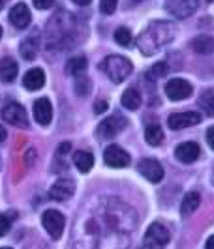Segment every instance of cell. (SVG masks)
Instances as JSON below:
<instances>
[{
    "instance_id": "obj_1",
    "label": "cell",
    "mask_w": 214,
    "mask_h": 249,
    "mask_svg": "<svg viewBox=\"0 0 214 249\" xmlns=\"http://www.w3.org/2000/svg\"><path fill=\"white\" fill-rule=\"evenodd\" d=\"M176 36V26L171 21H154L137 37V47L145 56H151L165 45H169Z\"/></svg>"
},
{
    "instance_id": "obj_2",
    "label": "cell",
    "mask_w": 214,
    "mask_h": 249,
    "mask_svg": "<svg viewBox=\"0 0 214 249\" xmlns=\"http://www.w3.org/2000/svg\"><path fill=\"white\" fill-rule=\"evenodd\" d=\"M101 70L105 71V75L113 81V83H122V81H126L130 73H132V62L124 58V56H118V54H111V56H107L103 62H101Z\"/></svg>"
},
{
    "instance_id": "obj_3",
    "label": "cell",
    "mask_w": 214,
    "mask_h": 249,
    "mask_svg": "<svg viewBox=\"0 0 214 249\" xmlns=\"http://www.w3.org/2000/svg\"><path fill=\"white\" fill-rule=\"evenodd\" d=\"M72 25H74V17L70 13H64V21H60V13L55 15L49 21V30H47V34H49V37H47L49 39V47L51 45H57V43L68 41L72 37V34H70Z\"/></svg>"
},
{
    "instance_id": "obj_4",
    "label": "cell",
    "mask_w": 214,
    "mask_h": 249,
    "mask_svg": "<svg viewBox=\"0 0 214 249\" xmlns=\"http://www.w3.org/2000/svg\"><path fill=\"white\" fill-rule=\"evenodd\" d=\"M169 238L171 234H169L167 227L156 221L147 229V234L143 238V246L147 249H164L169 244Z\"/></svg>"
},
{
    "instance_id": "obj_5",
    "label": "cell",
    "mask_w": 214,
    "mask_h": 249,
    "mask_svg": "<svg viewBox=\"0 0 214 249\" xmlns=\"http://www.w3.org/2000/svg\"><path fill=\"white\" fill-rule=\"evenodd\" d=\"M126 125H128V120L122 114H113V116H107L105 120H101L98 129H96V135L101 141H109V139L117 137Z\"/></svg>"
},
{
    "instance_id": "obj_6",
    "label": "cell",
    "mask_w": 214,
    "mask_h": 249,
    "mask_svg": "<svg viewBox=\"0 0 214 249\" xmlns=\"http://www.w3.org/2000/svg\"><path fill=\"white\" fill-rule=\"evenodd\" d=\"M2 118L10 125L15 127H28V118L23 105H19L17 101H10L2 107Z\"/></svg>"
},
{
    "instance_id": "obj_7",
    "label": "cell",
    "mask_w": 214,
    "mask_h": 249,
    "mask_svg": "<svg viewBox=\"0 0 214 249\" xmlns=\"http://www.w3.org/2000/svg\"><path fill=\"white\" fill-rule=\"evenodd\" d=\"M41 223H43V229L51 234V238L58 240L62 236L66 219H64V215L58 210H45L43 215H41Z\"/></svg>"
},
{
    "instance_id": "obj_8",
    "label": "cell",
    "mask_w": 214,
    "mask_h": 249,
    "mask_svg": "<svg viewBox=\"0 0 214 249\" xmlns=\"http://www.w3.org/2000/svg\"><path fill=\"white\" fill-rule=\"evenodd\" d=\"M199 0H165V10L176 19H186L197 10Z\"/></svg>"
},
{
    "instance_id": "obj_9",
    "label": "cell",
    "mask_w": 214,
    "mask_h": 249,
    "mask_svg": "<svg viewBox=\"0 0 214 249\" xmlns=\"http://www.w3.org/2000/svg\"><path fill=\"white\" fill-rule=\"evenodd\" d=\"M137 171L139 175H143L152 184H158L164 180V167L158 160H152V158L141 160L137 165Z\"/></svg>"
},
{
    "instance_id": "obj_10",
    "label": "cell",
    "mask_w": 214,
    "mask_h": 249,
    "mask_svg": "<svg viewBox=\"0 0 214 249\" xmlns=\"http://www.w3.org/2000/svg\"><path fill=\"white\" fill-rule=\"evenodd\" d=\"M201 122V114H197V112H192V111H186V112H173V114H169V118H167V125L171 127V129H184V127H190V125H197Z\"/></svg>"
},
{
    "instance_id": "obj_11",
    "label": "cell",
    "mask_w": 214,
    "mask_h": 249,
    "mask_svg": "<svg viewBox=\"0 0 214 249\" xmlns=\"http://www.w3.org/2000/svg\"><path fill=\"white\" fill-rule=\"evenodd\" d=\"M165 96L171 101L186 100V98L192 96V85L184 79H171L165 85Z\"/></svg>"
},
{
    "instance_id": "obj_12",
    "label": "cell",
    "mask_w": 214,
    "mask_h": 249,
    "mask_svg": "<svg viewBox=\"0 0 214 249\" xmlns=\"http://www.w3.org/2000/svg\"><path fill=\"white\" fill-rule=\"evenodd\" d=\"M103 160H105V163L109 167H113V169H122V167L130 165V154H128L126 150L120 148V146L111 144V146H107L105 152H103Z\"/></svg>"
},
{
    "instance_id": "obj_13",
    "label": "cell",
    "mask_w": 214,
    "mask_h": 249,
    "mask_svg": "<svg viewBox=\"0 0 214 249\" xmlns=\"http://www.w3.org/2000/svg\"><path fill=\"white\" fill-rule=\"evenodd\" d=\"M74 191H76V184H74V180H70V178H60V180H57L49 189V197L53 200H68L72 195H74Z\"/></svg>"
},
{
    "instance_id": "obj_14",
    "label": "cell",
    "mask_w": 214,
    "mask_h": 249,
    "mask_svg": "<svg viewBox=\"0 0 214 249\" xmlns=\"http://www.w3.org/2000/svg\"><path fill=\"white\" fill-rule=\"evenodd\" d=\"M199 154H201L199 144L194 142V141H192V142H182V144H178L175 150L176 160L180 163H194L199 158Z\"/></svg>"
},
{
    "instance_id": "obj_15",
    "label": "cell",
    "mask_w": 214,
    "mask_h": 249,
    "mask_svg": "<svg viewBox=\"0 0 214 249\" xmlns=\"http://www.w3.org/2000/svg\"><path fill=\"white\" fill-rule=\"evenodd\" d=\"M32 111H34V118L38 124L47 125L53 120V107H51V101L47 98H39L34 101Z\"/></svg>"
},
{
    "instance_id": "obj_16",
    "label": "cell",
    "mask_w": 214,
    "mask_h": 249,
    "mask_svg": "<svg viewBox=\"0 0 214 249\" xmlns=\"http://www.w3.org/2000/svg\"><path fill=\"white\" fill-rule=\"evenodd\" d=\"M30 19L32 15H30V10L26 8V4H15L10 12V21L17 28H26L30 25Z\"/></svg>"
},
{
    "instance_id": "obj_17",
    "label": "cell",
    "mask_w": 214,
    "mask_h": 249,
    "mask_svg": "<svg viewBox=\"0 0 214 249\" xmlns=\"http://www.w3.org/2000/svg\"><path fill=\"white\" fill-rule=\"evenodd\" d=\"M23 85H25L26 90H39V88L45 85V73L43 70L39 68H34V70H28L23 77Z\"/></svg>"
},
{
    "instance_id": "obj_18",
    "label": "cell",
    "mask_w": 214,
    "mask_h": 249,
    "mask_svg": "<svg viewBox=\"0 0 214 249\" xmlns=\"http://www.w3.org/2000/svg\"><path fill=\"white\" fill-rule=\"evenodd\" d=\"M38 34L34 32V34H30L28 37H25L23 41H21V45H19V51H21V56L25 58V60H34L36 58V54H38Z\"/></svg>"
},
{
    "instance_id": "obj_19",
    "label": "cell",
    "mask_w": 214,
    "mask_h": 249,
    "mask_svg": "<svg viewBox=\"0 0 214 249\" xmlns=\"http://www.w3.org/2000/svg\"><path fill=\"white\" fill-rule=\"evenodd\" d=\"M17 71H19V66H17V62L13 58L6 56V58L0 60V81L2 83H12V81H15Z\"/></svg>"
},
{
    "instance_id": "obj_20",
    "label": "cell",
    "mask_w": 214,
    "mask_h": 249,
    "mask_svg": "<svg viewBox=\"0 0 214 249\" xmlns=\"http://www.w3.org/2000/svg\"><path fill=\"white\" fill-rule=\"evenodd\" d=\"M199 202H201V197H199L197 191H190V193H186L184 199H182V202H180V213H182V215H190L192 212H195L197 206H199Z\"/></svg>"
},
{
    "instance_id": "obj_21",
    "label": "cell",
    "mask_w": 214,
    "mask_h": 249,
    "mask_svg": "<svg viewBox=\"0 0 214 249\" xmlns=\"http://www.w3.org/2000/svg\"><path fill=\"white\" fill-rule=\"evenodd\" d=\"M74 163H76V167L81 173H88L92 169V165H94V156L87 150H79V152L74 154Z\"/></svg>"
},
{
    "instance_id": "obj_22",
    "label": "cell",
    "mask_w": 214,
    "mask_h": 249,
    "mask_svg": "<svg viewBox=\"0 0 214 249\" xmlns=\"http://www.w3.org/2000/svg\"><path fill=\"white\" fill-rule=\"evenodd\" d=\"M192 49L197 54H211L214 53V39L209 36H199L192 41Z\"/></svg>"
},
{
    "instance_id": "obj_23",
    "label": "cell",
    "mask_w": 214,
    "mask_h": 249,
    "mask_svg": "<svg viewBox=\"0 0 214 249\" xmlns=\"http://www.w3.org/2000/svg\"><path fill=\"white\" fill-rule=\"evenodd\" d=\"M122 105L130 109V111H136L141 105V94H139L137 88H126L124 94H122Z\"/></svg>"
},
{
    "instance_id": "obj_24",
    "label": "cell",
    "mask_w": 214,
    "mask_h": 249,
    "mask_svg": "<svg viewBox=\"0 0 214 249\" xmlns=\"http://www.w3.org/2000/svg\"><path fill=\"white\" fill-rule=\"evenodd\" d=\"M145 139H147V142H149L151 146L162 144V141H164V131H162V127L158 124L147 125V129H145Z\"/></svg>"
},
{
    "instance_id": "obj_25",
    "label": "cell",
    "mask_w": 214,
    "mask_h": 249,
    "mask_svg": "<svg viewBox=\"0 0 214 249\" xmlns=\"http://www.w3.org/2000/svg\"><path fill=\"white\" fill-rule=\"evenodd\" d=\"M87 58L85 56H74V58H70L68 62H66V71L70 75H83L85 73V70H87Z\"/></svg>"
},
{
    "instance_id": "obj_26",
    "label": "cell",
    "mask_w": 214,
    "mask_h": 249,
    "mask_svg": "<svg viewBox=\"0 0 214 249\" xmlns=\"http://www.w3.org/2000/svg\"><path fill=\"white\" fill-rule=\"evenodd\" d=\"M199 107L207 116H214V90H205L199 98Z\"/></svg>"
},
{
    "instance_id": "obj_27",
    "label": "cell",
    "mask_w": 214,
    "mask_h": 249,
    "mask_svg": "<svg viewBox=\"0 0 214 249\" xmlns=\"http://www.w3.org/2000/svg\"><path fill=\"white\" fill-rule=\"evenodd\" d=\"M115 41H117L118 45H122V47H130V45L134 43L132 32L128 30L126 26H120V28H117V30H115Z\"/></svg>"
},
{
    "instance_id": "obj_28",
    "label": "cell",
    "mask_w": 214,
    "mask_h": 249,
    "mask_svg": "<svg viewBox=\"0 0 214 249\" xmlns=\"http://www.w3.org/2000/svg\"><path fill=\"white\" fill-rule=\"evenodd\" d=\"M90 79H88L87 75H77L76 77V94L77 96H87L88 92H90Z\"/></svg>"
},
{
    "instance_id": "obj_29",
    "label": "cell",
    "mask_w": 214,
    "mask_h": 249,
    "mask_svg": "<svg viewBox=\"0 0 214 249\" xmlns=\"http://www.w3.org/2000/svg\"><path fill=\"white\" fill-rule=\"evenodd\" d=\"M13 217H15V213H0V236H4L8 231H10V227H12V221Z\"/></svg>"
},
{
    "instance_id": "obj_30",
    "label": "cell",
    "mask_w": 214,
    "mask_h": 249,
    "mask_svg": "<svg viewBox=\"0 0 214 249\" xmlns=\"http://www.w3.org/2000/svg\"><path fill=\"white\" fill-rule=\"evenodd\" d=\"M117 4H118V0H100L101 13H105V15H111V13L117 10Z\"/></svg>"
},
{
    "instance_id": "obj_31",
    "label": "cell",
    "mask_w": 214,
    "mask_h": 249,
    "mask_svg": "<svg viewBox=\"0 0 214 249\" xmlns=\"http://www.w3.org/2000/svg\"><path fill=\"white\" fill-rule=\"evenodd\" d=\"M165 73H167V64L165 62H158L152 66V71H151L152 77H164Z\"/></svg>"
},
{
    "instance_id": "obj_32",
    "label": "cell",
    "mask_w": 214,
    "mask_h": 249,
    "mask_svg": "<svg viewBox=\"0 0 214 249\" xmlns=\"http://www.w3.org/2000/svg\"><path fill=\"white\" fill-rule=\"evenodd\" d=\"M53 2H55V0H34V6H36L38 10H49L51 6H53Z\"/></svg>"
},
{
    "instance_id": "obj_33",
    "label": "cell",
    "mask_w": 214,
    "mask_h": 249,
    "mask_svg": "<svg viewBox=\"0 0 214 249\" xmlns=\"http://www.w3.org/2000/svg\"><path fill=\"white\" fill-rule=\"evenodd\" d=\"M207 142H209V144H211V148L214 150V125L207 129Z\"/></svg>"
},
{
    "instance_id": "obj_34",
    "label": "cell",
    "mask_w": 214,
    "mask_h": 249,
    "mask_svg": "<svg viewBox=\"0 0 214 249\" xmlns=\"http://www.w3.org/2000/svg\"><path fill=\"white\" fill-rule=\"evenodd\" d=\"M72 150V144L70 142H62L60 146H58V156H62V154H68Z\"/></svg>"
},
{
    "instance_id": "obj_35",
    "label": "cell",
    "mask_w": 214,
    "mask_h": 249,
    "mask_svg": "<svg viewBox=\"0 0 214 249\" xmlns=\"http://www.w3.org/2000/svg\"><path fill=\"white\" fill-rule=\"evenodd\" d=\"M107 109V103L105 101H98L96 105H94V111H96V114H100V112H103Z\"/></svg>"
},
{
    "instance_id": "obj_36",
    "label": "cell",
    "mask_w": 214,
    "mask_h": 249,
    "mask_svg": "<svg viewBox=\"0 0 214 249\" xmlns=\"http://www.w3.org/2000/svg\"><path fill=\"white\" fill-rule=\"evenodd\" d=\"M207 249H214V234L209 240H207V246H205Z\"/></svg>"
},
{
    "instance_id": "obj_37",
    "label": "cell",
    "mask_w": 214,
    "mask_h": 249,
    "mask_svg": "<svg viewBox=\"0 0 214 249\" xmlns=\"http://www.w3.org/2000/svg\"><path fill=\"white\" fill-rule=\"evenodd\" d=\"M6 141V129L0 125V142H4Z\"/></svg>"
},
{
    "instance_id": "obj_38",
    "label": "cell",
    "mask_w": 214,
    "mask_h": 249,
    "mask_svg": "<svg viewBox=\"0 0 214 249\" xmlns=\"http://www.w3.org/2000/svg\"><path fill=\"white\" fill-rule=\"evenodd\" d=\"M77 6H87V4H90V0H74Z\"/></svg>"
},
{
    "instance_id": "obj_39",
    "label": "cell",
    "mask_w": 214,
    "mask_h": 249,
    "mask_svg": "<svg viewBox=\"0 0 214 249\" xmlns=\"http://www.w3.org/2000/svg\"><path fill=\"white\" fill-rule=\"evenodd\" d=\"M2 6H4V0H0V10H2Z\"/></svg>"
},
{
    "instance_id": "obj_40",
    "label": "cell",
    "mask_w": 214,
    "mask_h": 249,
    "mask_svg": "<svg viewBox=\"0 0 214 249\" xmlns=\"http://www.w3.org/2000/svg\"><path fill=\"white\" fill-rule=\"evenodd\" d=\"M0 37H2V26H0Z\"/></svg>"
},
{
    "instance_id": "obj_41",
    "label": "cell",
    "mask_w": 214,
    "mask_h": 249,
    "mask_svg": "<svg viewBox=\"0 0 214 249\" xmlns=\"http://www.w3.org/2000/svg\"><path fill=\"white\" fill-rule=\"evenodd\" d=\"M0 249H12V248H0Z\"/></svg>"
},
{
    "instance_id": "obj_42",
    "label": "cell",
    "mask_w": 214,
    "mask_h": 249,
    "mask_svg": "<svg viewBox=\"0 0 214 249\" xmlns=\"http://www.w3.org/2000/svg\"><path fill=\"white\" fill-rule=\"evenodd\" d=\"M209 2H214V0H209Z\"/></svg>"
}]
</instances>
